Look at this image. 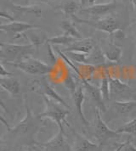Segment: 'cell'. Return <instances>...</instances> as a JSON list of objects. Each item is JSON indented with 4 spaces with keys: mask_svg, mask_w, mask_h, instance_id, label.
I'll list each match as a JSON object with an SVG mask.
<instances>
[{
    "mask_svg": "<svg viewBox=\"0 0 136 151\" xmlns=\"http://www.w3.org/2000/svg\"><path fill=\"white\" fill-rule=\"evenodd\" d=\"M98 147V145L87 139L81 134L77 133L75 140V151H92Z\"/></svg>",
    "mask_w": 136,
    "mask_h": 151,
    "instance_id": "obj_19",
    "label": "cell"
},
{
    "mask_svg": "<svg viewBox=\"0 0 136 151\" xmlns=\"http://www.w3.org/2000/svg\"><path fill=\"white\" fill-rule=\"evenodd\" d=\"M95 1L96 0H79L82 6H86V7L95 4Z\"/></svg>",
    "mask_w": 136,
    "mask_h": 151,
    "instance_id": "obj_31",
    "label": "cell"
},
{
    "mask_svg": "<svg viewBox=\"0 0 136 151\" xmlns=\"http://www.w3.org/2000/svg\"><path fill=\"white\" fill-rule=\"evenodd\" d=\"M64 83H65L66 87L71 90V92L73 93L75 92V90H76V88H77V86H76V83H75L73 78L71 76H67L66 77V79L64 80Z\"/></svg>",
    "mask_w": 136,
    "mask_h": 151,
    "instance_id": "obj_28",
    "label": "cell"
},
{
    "mask_svg": "<svg viewBox=\"0 0 136 151\" xmlns=\"http://www.w3.org/2000/svg\"><path fill=\"white\" fill-rule=\"evenodd\" d=\"M79 39H76L74 37H72L67 35L62 34L60 36H56L54 37H50L48 38V43H50L51 45H64V46H71L73 43H75L77 41H78Z\"/></svg>",
    "mask_w": 136,
    "mask_h": 151,
    "instance_id": "obj_21",
    "label": "cell"
},
{
    "mask_svg": "<svg viewBox=\"0 0 136 151\" xmlns=\"http://www.w3.org/2000/svg\"><path fill=\"white\" fill-rule=\"evenodd\" d=\"M0 86L12 96H18L20 94V83L11 76L0 77Z\"/></svg>",
    "mask_w": 136,
    "mask_h": 151,
    "instance_id": "obj_14",
    "label": "cell"
},
{
    "mask_svg": "<svg viewBox=\"0 0 136 151\" xmlns=\"http://www.w3.org/2000/svg\"><path fill=\"white\" fill-rule=\"evenodd\" d=\"M103 53L106 60L111 63L116 64L120 61L122 58V51L120 47H118L116 44H109L106 47L102 48Z\"/></svg>",
    "mask_w": 136,
    "mask_h": 151,
    "instance_id": "obj_16",
    "label": "cell"
},
{
    "mask_svg": "<svg viewBox=\"0 0 136 151\" xmlns=\"http://www.w3.org/2000/svg\"><path fill=\"white\" fill-rule=\"evenodd\" d=\"M30 1L41 2V3H48V2H54V1H58V0H30Z\"/></svg>",
    "mask_w": 136,
    "mask_h": 151,
    "instance_id": "obj_33",
    "label": "cell"
},
{
    "mask_svg": "<svg viewBox=\"0 0 136 151\" xmlns=\"http://www.w3.org/2000/svg\"><path fill=\"white\" fill-rule=\"evenodd\" d=\"M101 93L102 98L104 101L109 100L111 98V86H110V76H104L101 79Z\"/></svg>",
    "mask_w": 136,
    "mask_h": 151,
    "instance_id": "obj_23",
    "label": "cell"
},
{
    "mask_svg": "<svg viewBox=\"0 0 136 151\" xmlns=\"http://www.w3.org/2000/svg\"><path fill=\"white\" fill-rule=\"evenodd\" d=\"M112 108L120 116H129L136 111V101H119L116 100L112 104Z\"/></svg>",
    "mask_w": 136,
    "mask_h": 151,
    "instance_id": "obj_15",
    "label": "cell"
},
{
    "mask_svg": "<svg viewBox=\"0 0 136 151\" xmlns=\"http://www.w3.org/2000/svg\"><path fill=\"white\" fill-rule=\"evenodd\" d=\"M1 17H3V18H6L7 20H9V21H15L14 20V18L13 16H11L9 14H8L6 11H4V10H2L1 11Z\"/></svg>",
    "mask_w": 136,
    "mask_h": 151,
    "instance_id": "obj_32",
    "label": "cell"
},
{
    "mask_svg": "<svg viewBox=\"0 0 136 151\" xmlns=\"http://www.w3.org/2000/svg\"><path fill=\"white\" fill-rule=\"evenodd\" d=\"M72 19L77 23L87 25V26L94 27L96 30L105 32L109 33V34H113L114 32L120 31V29H121V24L119 23V21H117L116 18L111 17V16L99 19L97 21H91V20H86V19L79 18L75 14L72 17Z\"/></svg>",
    "mask_w": 136,
    "mask_h": 151,
    "instance_id": "obj_4",
    "label": "cell"
},
{
    "mask_svg": "<svg viewBox=\"0 0 136 151\" xmlns=\"http://www.w3.org/2000/svg\"><path fill=\"white\" fill-rule=\"evenodd\" d=\"M60 27L63 31V34L70 36L72 37H74L76 39H82V34L76 28L73 23L70 21H63L61 23Z\"/></svg>",
    "mask_w": 136,
    "mask_h": 151,
    "instance_id": "obj_22",
    "label": "cell"
},
{
    "mask_svg": "<svg viewBox=\"0 0 136 151\" xmlns=\"http://www.w3.org/2000/svg\"><path fill=\"white\" fill-rule=\"evenodd\" d=\"M112 1H115V2H116V1H117V0H112Z\"/></svg>",
    "mask_w": 136,
    "mask_h": 151,
    "instance_id": "obj_36",
    "label": "cell"
},
{
    "mask_svg": "<svg viewBox=\"0 0 136 151\" xmlns=\"http://www.w3.org/2000/svg\"><path fill=\"white\" fill-rule=\"evenodd\" d=\"M11 7L16 11H20V13L34 14L36 16H41V14H42L41 9L37 6H20L16 4H11Z\"/></svg>",
    "mask_w": 136,
    "mask_h": 151,
    "instance_id": "obj_25",
    "label": "cell"
},
{
    "mask_svg": "<svg viewBox=\"0 0 136 151\" xmlns=\"http://www.w3.org/2000/svg\"><path fill=\"white\" fill-rule=\"evenodd\" d=\"M95 48L94 41L89 38H82L77 41L72 45L69 46L67 48L63 49L64 53L67 52H80L84 54H89L93 48Z\"/></svg>",
    "mask_w": 136,
    "mask_h": 151,
    "instance_id": "obj_13",
    "label": "cell"
},
{
    "mask_svg": "<svg viewBox=\"0 0 136 151\" xmlns=\"http://www.w3.org/2000/svg\"><path fill=\"white\" fill-rule=\"evenodd\" d=\"M84 88H83V85H78L77 86V88L75 90V92L72 93L73 95V100H74V104L77 111V114L81 119L82 122L88 126L89 125V122H88V120L86 119V117L83 114V110H82V104L83 102L85 100V93H84Z\"/></svg>",
    "mask_w": 136,
    "mask_h": 151,
    "instance_id": "obj_12",
    "label": "cell"
},
{
    "mask_svg": "<svg viewBox=\"0 0 136 151\" xmlns=\"http://www.w3.org/2000/svg\"><path fill=\"white\" fill-rule=\"evenodd\" d=\"M81 4L78 1L76 0H68L67 2H65L64 4H62L60 6V9L63 12V14H65L67 17H72L73 15L76 14V13L80 10L81 7Z\"/></svg>",
    "mask_w": 136,
    "mask_h": 151,
    "instance_id": "obj_20",
    "label": "cell"
},
{
    "mask_svg": "<svg viewBox=\"0 0 136 151\" xmlns=\"http://www.w3.org/2000/svg\"><path fill=\"white\" fill-rule=\"evenodd\" d=\"M132 3H133V5H134V7H135V9L136 12V0H132Z\"/></svg>",
    "mask_w": 136,
    "mask_h": 151,
    "instance_id": "obj_34",
    "label": "cell"
},
{
    "mask_svg": "<svg viewBox=\"0 0 136 151\" xmlns=\"http://www.w3.org/2000/svg\"><path fill=\"white\" fill-rule=\"evenodd\" d=\"M37 145L43 148L44 151H72L69 144L66 141L64 132L61 130H59L58 133L49 141L37 144Z\"/></svg>",
    "mask_w": 136,
    "mask_h": 151,
    "instance_id": "obj_7",
    "label": "cell"
},
{
    "mask_svg": "<svg viewBox=\"0 0 136 151\" xmlns=\"http://www.w3.org/2000/svg\"><path fill=\"white\" fill-rule=\"evenodd\" d=\"M66 55L72 61L79 63L82 65H88V54L80 53V52H67Z\"/></svg>",
    "mask_w": 136,
    "mask_h": 151,
    "instance_id": "obj_24",
    "label": "cell"
},
{
    "mask_svg": "<svg viewBox=\"0 0 136 151\" xmlns=\"http://www.w3.org/2000/svg\"><path fill=\"white\" fill-rule=\"evenodd\" d=\"M82 84L83 85L84 90L88 93V94L90 97V99L96 104V107L100 109L101 111L104 112L106 111V106L104 104V99L102 98L100 88H97L91 83H89L87 81V79H82L81 80Z\"/></svg>",
    "mask_w": 136,
    "mask_h": 151,
    "instance_id": "obj_11",
    "label": "cell"
},
{
    "mask_svg": "<svg viewBox=\"0 0 136 151\" xmlns=\"http://www.w3.org/2000/svg\"><path fill=\"white\" fill-rule=\"evenodd\" d=\"M110 86H111V93L113 94L131 93L133 92L132 88L128 84L123 83L117 78H111V76H110Z\"/></svg>",
    "mask_w": 136,
    "mask_h": 151,
    "instance_id": "obj_18",
    "label": "cell"
},
{
    "mask_svg": "<svg viewBox=\"0 0 136 151\" xmlns=\"http://www.w3.org/2000/svg\"><path fill=\"white\" fill-rule=\"evenodd\" d=\"M115 151H136V147L134 146L130 140H127L126 142L120 144Z\"/></svg>",
    "mask_w": 136,
    "mask_h": 151,
    "instance_id": "obj_27",
    "label": "cell"
},
{
    "mask_svg": "<svg viewBox=\"0 0 136 151\" xmlns=\"http://www.w3.org/2000/svg\"><path fill=\"white\" fill-rule=\"evenodd\" d=\"M40 28L39 26L37 25H33L30 23H26V22H20V21H12L8 24H2L0 26V30L2 32H13L15 34V37H14V39L19 38L23 34L30 30L33 29H38Z\"/></svg>",
    "mask_w": 136,
    "mask_h": 151,
    "instance_id": "obj_8",
    "label": "cell"
},
{
    "mask_svg": "<svg viewBox=\"0 0 136 151\" xmlns=\"http://www.w3.org/2000/svg\"><path fill=\"white\" fill-rule=\"evenodd\" d=\"M38 48L33 43L14 44L2 42L0 43L1 61L18 62L35 54Z\"/></svg>",
    "mask_w": 136,
    "mask_h": 151,
    "instance_id": "obj_1",
    "label": "cell"
},
{
    "mask_svg": "<svg viewBox=\"0 0 136 151\" xmlns=\"http://www.w3.org/2000/svg\"><path fill=\"white\" fill-rule=\"evenodd\" d=\"M2 151H9V150H4V149H3V150H2Z\"/></svg>",
    "mask_w": 136,
    "mask_h": 151,
    "instance_id": "obj_35",
    "label": "cell"
},
{
    "mask_svg": "<svg viewBox=\"0 0 136 151\" xmlns=\"http://www.w3.org/2000/svg\"><path fill=\"white\" fill-rule=\"evenodd\" d=\"M30 88L33 91L38 93L42 96L43 95L46 96L55 102L60 103L70 110V106L66 103V101L61 98V95L51 87V85L48 83V81L45 78H42V79L33 82V83L30 86Z\"/></svg>",
    "mask_w": 136,
    "mask_h": 151,
    "instance_id": "obj_6",
    "label": "cell"
},
{
    "mask_svg": "<svg viewBox=\"0 0 136 151\" xmlns=\"http://www.w3.org/2000/svg\"><path fill=\"white\" fill-rule=\"evenodd\" d=\"M43 99L45 104V110L43 112L38 115V118H48L56 122L59 127V130L64 132V125L70 126L67 121V117L70 114V110L64 105L58 102H55L51 99L43 95Z\"/></svg>",
    "mask_w": 136,
    "mask_h": 151,
    "instance_id": "obj_2",
    "label": "cell"
},
{
    "mask_svg": "<svg viewBox=\"0 0 136 151\" xmlns=\"http://www.w3.org/2000/svg\"><path fill=\"white\" fill-rule=\"evenodd\" d=\"M27 115L25 118L17 124L13 128H9V132L14 135H23L30 132L34 127V123L36 122L35 118L32 115L31 110L29 109L28 105L26 104Z\"/></svg>",
    "mask_w": 136,
    "mask_h": 151,
    "instance_id": "obj_10",
    "label": "cell"
},
{
    "mask_svg": "<svg viewBox=\"0 0 136 151\" xmlns=\"http://www.w3.org/2000/svg\"><path fill=\"white\" fill-rule=\"evenodd\" d=\"M0 76H1V77H7V76H11V73L5 70L4 65L2 62H1V65H0Z\"/></svg>",
    "mask_w": 136,
    "mask_h": 151,
    "instance_id": "obj_30",
    "label": "cell"
},
{
    "mask_svg": "<svg viewBox=\"0 0 136 151\" xmlns=\"http://www.w3.org/2000/svg\"><path fill=\"white\" fill-rule=\"evenodd\" d=\"M47 45H48V57H49V60H51V61L53 62V63H55L56 61V55H55V53H54V49L52 48V46L53 45H51L50 43H48L47 42Z\"/></svg>",
    "mask_w": 136,
    "mask_h": 151,
    "instance_id": "obj_29",
    "label": "cell"
},
{
    "mask_svg": "<svg viewBox=\"0 0 136 151\" xmlns=\"http://www.w3.org/2000/svg\"><path fill=\"white\" fill-rule=\"evenodd\" d=\"M95 136L101 144H105L109 139L116 138L121 136L116 131L111 130L103 121L101 117V111L96 108L95 119Z\"/></svg>",
    "mask_w": 136,
    "mask_h": 151,
    "instance_id": "obj_5",
    "label": "cell"
},
{
    "mask_svg": "<svg viewBox=\"0 0 136 151\" xmlns=\"http://www.w3.org/2000/svg\"><path fill=\"white\" fill-rule=\"evenodd\" d=\"M6 65H11L28 75H46L53 70V66L31 56L18 62H6Z\"/></svg>",
    "mask_w": 136,
    "mask_h": 151,
    "instance_id": "obj_3",
    "label": "cell"
},
{
    "mask_svg": "<svg viewBox=\"0 0 136 151\" xmlns=\"http://www.w3.org/2000/svg\"><path fill=\"white\" fill-rule=\"evenodd\" d=\"M116 132L120 134L128 133V134H136V119H133L130 122L120 127Z\"/></svg>",
    "mask_w": 136,
    "mask_h": 151,
    "instance_id": "obj_26",
    "label": "cell"
},
{
    "mask_svg": "<svg viewBox=\"0 0 136 151\" xmlns=\"http://www.w3.org/2000/svg\"><path fill=\"white\" fill-rule=\"evenodd\" d=\"M135 76H136V69H135Z\"/></svg>",
    "mask_w": 136,
    "mask_h": 151,
    "instance_id": "obj_37",
    "label": "cell"
},
{
    "mask_svg": "<svg viewBox=\"0 0 136 151\" xmlns=\"http://www.w3.org/2000/svg\"><path fill=\"white\" fill-rule=\"evenodd\" d=\"M116 9V3L115 1H112L107 4H93L88 7L83 8L80 9L82 13H87L91 16L95 17H101L104 15L111 14Z\"/></svg>",
    "mask_w": 136,
    "mask_h": 151,
    "instance_id": "obj_9",
    "label": "cell"
},
{
    "mask_svg": "<svg viewBox=\"0 0 136 151\" xmlns=\"http://www.w3.org/2000/svg\"><path fill=\"white\" fill-rule=\"evenodd\" d=\"M106 58L103 53L101 48L95 47L93 50L88 54V65H102L106 64Z\"/></svg>",
    "mask_w": 136,
    "mask_h": 151,
    "instance_id": "obj_17",
    "label": "cell"
}]
</instances>
